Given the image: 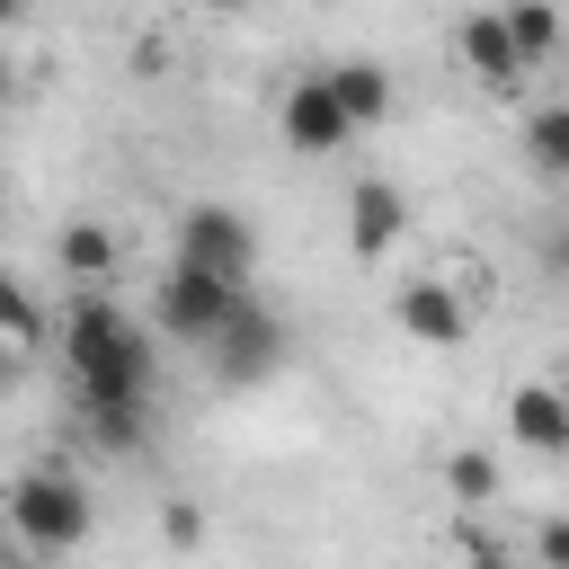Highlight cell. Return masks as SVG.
Masks as SVG:
<instances>
[{
	"instance_id": "obj_23",
	"label": "cell",
	"mask_w": 569,
	"mask_h": 569,
	"mask_svg": "<svg viewBox=\"0 0 569 569\" xmlns=\"http://www.w3.org/2000/svg\"><path fill=\"white\" fill-rule=\"evenodd\" d=\"M9 373H18V347H9V338H0V382H9Z\"/></svg>"
},
{
	"instance_id": "obj_22",
	"label": "cell",
	"mask_w": 569,
	"mask_h": 569,
	"mask_svg": "<svg viewBox=\"0 0 569 569\" xmlns=\"http://www.w3.org/2000/svg\"><path fill=\"white\" fill-rule=\"evenodd\" d=\"M18 18H27V0H0V27H18Z\"/></svg>"
},
{
	"instance_id": "obj_12",
	"label": "cell",
	"mask_w": 569,
	"mask_h": 569,
	"mask_svg": "<svg viewBox=\"0 0 569 569\" xmlns=\"http://www.w3.org/2000/svg\"><path fill=\"white\" fill-rule=\"evenodd\" d=\"M53 258H62L80 284H98V276L116 267V231H107V222H89V213H71V222H62V240H53Z\"/></svg>"
},
{
	"instance_id": "obj_20",
	"label": "cell",
	"mask_w": 569,
	"mask_h": 569,
	"mask_svg": "<svg viewBox=\"0 0 569 569\" xmlns=\"http://www.w3.org/2000/svg\"><path fill=\"white\" fill-rule=\"evenodd\" d=\"M542 258H551V267L569 276V231H551V240H542Z\"/></svg>"
},
{
	"instance_id": "obj_25",
	"label": "cell",
	"mask_w": 569,
	"mask_h": 569,
	"mask_svg": "<svg viewBox=\"0 0 569 569\" xmlns=\"http://www.w3.org/2000/svg\"><path fill=\"white\" fill-rule=\"evenodd\" d=\"M36 569H53V560H36Z\"/></svg>"
},
{
	"instance_id": "obj_2",
	"label": "cell",
	"mask_w": 569,
	"mask_h": 569,
	"mask_svg": "<svg viewBox=\"0 0 569 569\" xmlns=\"http://www.w3.org/2000/svg\"><path fill=\"white\" fill-rule=\"evenodd\" d=\"M9 525H18L27 560H71L89 542L98 507H89V489L71 471H27V480H9Z\"/></svg>"
},
{
	"instance_id": "obj_8",
	"label": "cell",
	"mask_w": 569,
	"mask_h": 569,
	"mask_svg": "<svg viewBox=\"0 0 569 569\" xmlns=\"http://www.w3.org/2000/svg\"><path fill=\"white\" fill-rule=\"evenodd\" d=\"M507 436L542 462H569V391L560 382H516L507 391Z\"/></svg>"
},
{
	"instance_id": "obj_3",
	"label": "cell",
	"mask_w": 569,
	"mask_h": 569,
	"mask_svg": "<svg viewBox=\"0 0 569 569\" xmlns=\"http://www.w3.org/2000/svg\"><path fill=\"white\" fill-rule=\"evenodd\" d=\"M178 267H204V276H222V284H249V267H258L249 213H231V204H187V213H178Z\"/></svg>"
},
{
	"instance_id": "obj_24",
	"label": "cell",
	"mask_w": 569,
	"mask_h": 569,
	"mask_svg": "<svg viewBox=\"0 0 569 569\" xmlns=\"http://www.w3.org/2000/svg\"><path fill=\"white\" fill-rule=\"evenodd\" d=\"M0 569H36V560H0Z\"/></svg>"
},
{
	"instance_id": "obj_13",
	"label": "cell",
	"mask_w": 569,
	"mask_h": 569,
	"mask_svg": "<svg viewBox=\"0 0 569 569\" xmlns=\"http://www.w3.org/2000/svg\"><path fill=\"white\" fill-rule=\"evenodd\" d=\"M498 18H507V36H516L525 62H551V44H560V0H498Z\"/></svg>"
},
{
	"instance_id": "obj_15",
	"label": "cell",
	"mask_w": 569,
	"mask_h": 569,
	"mask_svg": "<svg viewBox=\"0 0 569 569\" xmlns=\"http://www.w3.org/2000/svg\"><path fill=\"white\" fill-rule=\"evenodd\" d=\"M445 489H453L462 507H489V498H498V462H489L480 445H462V453L445 462Z\"/></svg>"
},
{
	"instance_id": "obj_5",
	"label": "cell",
	"mask_w": 569,
	"mask_h": 569,
	"mask_svg": "<svg viewBox=\"0 0 569 569\" xmlns=\"http://www.w3.org/2000/svg\"><path fill=\"white\" fill-rule=\"evenodd\" d=\"M213 356V382H231V391H249V382H267V373H284V320L249 293L231 320H222V338L204 347Z\"/></svg>"
},
{
	"instance_id": "obj_11",
	"label": "cell",
	"mask_w": 569,
	"mask_h": 569,
	"mask_svg": "<svg viewBox=\"0 0 569 569\" xmlns=\"http://www.w3.org/2000/svg\"><path fill=\"white\" fill-rule=\"evenodd\" d=\"M320 80H329V98H338V107H347V124H356V133H365V124H382V116H391V71H382V62H373V53H347V62H329V71H320Z\"/></svg>"
},
{
	"instance_id": "obj_16",
	"label": "cell",
	"mask_w": 569,
	"mask_h": 569,
	"mask_svg": "<svg viewBox=\"0 0 569 569\" xmlns=\"http://www.w3.org/2000/svg\"><path fill=\"white\" fill-rule=\"evenodd\" d=\"M0 338H9L18 356L44 338V311H36V302H27V284H9V276H0Z\"/></svg>"
},
{
	"instance_id": "obj_14",
	"label": "cell",
	"mask_w": 569,
	"mask_h": 569,
	"mask_svg": "<svg viewBox=\"0 0 569 569\" xmlns=\"http://www.w3.org/2000/svg\"><path fill=\"white\" fill-rule=\"evenodd\" d=\"M525 160H533L542 178H560V187H569V107L525 116Z\"/></svg>"
},
{
	"instance_id": "obj_26",
	"label": "cell",
	"mask_w": 569,
	"mask_h": 569,
	"mask_svg": "<svg viewBox=\"0 0 569 569\" xmlns=\"http://www.w3.org/2000/svg\"><path fill=\"white\" fill-rule=\"evenodd\" d=\"M0 98H9V89H0Z\"/></svg>"
},
{
	"instance_id": "obj_21",
	"label": "cell",
	"mask_w": 569,
	"mask_h": 569,
	"mask_svg": "<svg viewBox=\"0 0 569 569\" xmlns=\"http://www.w3.org/2000/svg\"><path fill=\"white\" fill-rule=\"evenodd\" d=\"M471 569H507V551H489V542H471Z\"/></svg>"
},
{
	"instance_id": "obj_10",
	"label": "cell",
	"mask_w": 569,
	"mask_h": 569,
	"mask_svg": "<svg viewBox=\"0 0 569 569\" xmlns=\"http://www.w3.org/2000/svg\"><path fill=\"white\" fill-rule=\"evenodd\" d=\"M400 231H409V196H400L391 178H356V187H347V249H356V258H382Z\"/></svg>"
},
{
	"instance_id": "obj_7",
	"label": "cell",
	"mask_w": 569,
	"mask_h": 569,
	"mask_svg": "<svg viewBox=\"0 0 569 569\" xmlns=\"http://www.w3.org/2000/svg\"><path fill=\"white\" fill-rule=\"evenodd\" d=\"M453 53H462V71H471L480 89H498V98L533 71V62L516 53V36H507V18H498V9H471V18L453 27Z\"/></svg>"
},
{
	"instance_id": "obj_6",
	"label": "cell",
	"mask_w": 569,
	"mask_h": 569,
	"mask_svg": "<svg viewBox=\"0 0 569 569\" xmlns=\"http://www.w3.org/2000/svg\"><path fill=\"white\" fill-rule=\"evenodd\" d=\"M276 124H284V142H293L302 160H329L338 142H356V124H347V107L329 98V80H320V71H302V80L276 98Z\"/></svg>"
},
{
	"instance_id": "obj_17",
	"label": "cell",
	"mask_w": 569,
	"mask_h": 569,
	"mask_svg": "<svg viewBox=\"0 0 569 569\" xmlns=\"http://www.w3.org/2000/svg\"><path fill=\"white\" fill-rule=\"evenodd\" d=\"M160 533H169V551H196V542H204V507H196V498H169V507H160Z\"/></svg>"
},
{
	"instance_id": "obj_19",
	"label": "cell",
	"mask_w": 569,
	"mask_h": 569,
	"mask_svg": "<svg viewBox=\"0 0 569 569\" xmlns=\"http://www.w3.org/2000/svg\"><path fill=\"white\" fill-rule=\"evenodd\" d=\"M124 62H133L142 80H160V71H169V36H133V53H124Z\"/></svg>"
},
{
	"instance_id": "obj_4",
	"label": "cell",
	"mask_w": 569,
	"mask_h": 569,
	"mask_svg": "<svg viewBox=\"0 0 569 569\" xmlns=\"http://www.w3.org/2000/svg\"><path fill=\"white\" fill-rule=\"evenodd\" d=\"M240 302H249V284H222V276H204V267H178V258H169V276H160V329L187 338V347H213Z\"/></svg>"
},
{
	"instance_id": "obj_18",
	"label": "cell",
	"mask_w": 569,
	"mask_h": 569,
	"mask_svg": "<svg viewBox=\"0 0 569 569\" xmlns=\"http://www.w3.org/2000/svg\"><path fill=\"white\" fill-rule=\"evenodd\" d=\"M533 569H569V516H542L533 525Z\"/></svg>"
},
{
	"instance_id": "obj_1",
	"label": "cell",
	"mask_w": 569,
	"mask_h": 569,
	"mask_svg": "<svg viewBox=\"0 0 569 569\" xmlns=\"http://www.w3.org/2000/svg\"><path fill=\"white\" fill-rule=\"evenodd\" d=\"M62 356H71V382H80V409H89L98 445L124 453V445L151 427V373H160L151 338H142L107 293H80L71 320H62Z\"/></svg>"
},
{
	"instance_id": "obj_9",
	"label": "cell",
	"mask_w": 569,
	"mask_h": 569,
	"mask_svg": "<svg viewBox=\"0 0 569 569\" xmlns=\"http://www.w3.org/2000/svg\"><path fill=\"white\" fill-rule=\"evenodd\" d=\"M391 320L418 338V347H462L471 338V302L453 293V284H436V276H418V284H400V302H391Z\"/></svg>"
}]
</instances>
